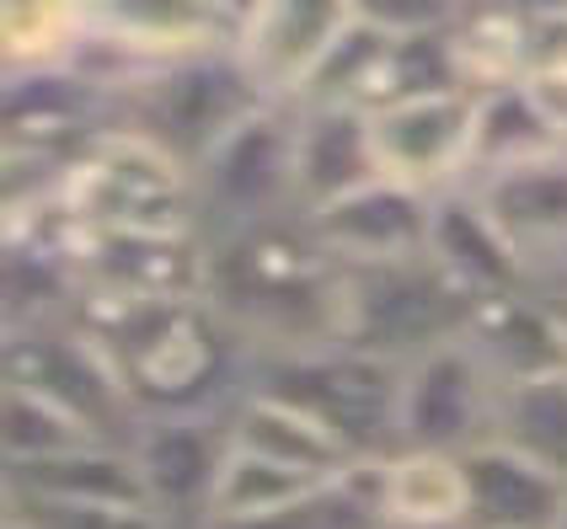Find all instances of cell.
I'll return each instance as SVG.
<instances>
[{"label":"cell","instance_id":"5b68a950","mask_svg":"<svg viewBox=\"0 0 567 529\" xmlns=\"http://www.w3.org/2000/svg\"><path fill=\"white\" fill-rule=\"evenodd\" d=\"M198 236H230L262 219L300 215L295 198V107L268 102L193 166Z\"/></svg>","mask_w":567,"mask_h":529},{"label":"cell","instance_id":"4316f807","mask_svg":"<svg viewBox=\"0 0 567 529\" xmlns=\"http://www.w3.org/2000/svg\"><path fill=\"white\" fill-rule=\"evenodd\" d=\"M525 86H530V96L540 102L546 124L557 128V139L567 145V64H557V70H536V75H525Z\"/></svg>","mask_w":567,"mask_h":529},{"label":"cell","instance_id":"ffe728a7","mask_svg":"<svg viewBox=\"0 0 567 529\" xmlns=\"http://www.w3.org/2000/svg\"><path fill=\"white\" fill-rule=\"evenodd\" d=\"M204 529H391L380 502V460L343 470L295 502L262 508L247 519H209Z\"/></svg>","mask_w":567,"mask_h":529},{"label":"cell","instance_id":"d4e9b609","mask_svg":"<svg viewBox=\"0 0 567 529\" xmlns=\"http://www.w3.org/2000/svg\"><path fill=\"white\" fill-rule=\"evenodd\" d=\"M6 529H177L156 508H113V502H60L6 487Z\"/></svg>","mask_w":567,"mask_h":529},{"label":"cell","instance_id":"44dd1931","mask_svg":"<svg viewBox=\"0 0 567 529\" xmlns=\"http://www.w3.org/2000/svg\"><path fill=\"white\" fill-rule=\"evenodd\" d=\"M546 151H567V145L557 139V128L546 124V113H540V102L530 96L525 81L476 96V139L466 183H482V177L519 166V160H536Z\"/></svg>","mask_w":567,"mask_h":529},{"label":"cell","instance_id":"ac0fdd59","mask_svg":"<svg viewBox=\"0 0 567 529\" xmlns=\"http://www.w3.org/2000/svg\"><path fill=\"white\" fill-rule=\"evenodd\" d=\"M429 251L461 283H472L476 294H508L519 289V262L514 247L498 230V219L487 215V204L472 187H444L434 193V230H429Z\"/></svg>","mask_w":567,"mask_h":529},{"label":"cell","instance_id":"5bb4252c","mask_svg":"<svg viewBox=\"0 0 567 529\" xmlns=\"http://www.w3.org/2000/svg\"><path fill=\"white\" fill-rule=\"evenodd\" d=\"M375 134L364 107H295V198L300 215L327 209L353 187L375 183Z\"/></svg>","mask_w":567,"mask_h":529},{"label":"cell","instance_id":"2e32d148","mask_svg":"<svg viewBox=\"0 0 567 529\" xmlns=\"http://www.w3.org/2000/svg\"><path fill=\"white\" fill-rule=\"evenodd\" d=\"M230 444L268 455L279 466L311 470V476H343V470L364 466L321 417H311L306 406H295L279 391H262V385H247V396L230 406Z\"/></svg>","mask_w":567,"mask_h":529},{"label":"cell","instance_id":"e0dca14e","mask_svg":"<svg viewBox=\"0 0 567 529\" xmlns=\"http://www.w3.org/2000/svg\"><path fill=\"white\" fill-rule=\"evenodd\" d=\"M6 487L11 492H32V498H60V502L156 508L128 444H75L64 455H43V460H11L6 466Z\"/></svg>","mask_w":567,"mask_h":529},{"label":"cell","instance_id":"7c38bea8","mask_svg":"<svg viewBox=\"0 0 567 529\" xmlns=\"http://www.w3.org/2000/svg\"><path fill=\"white\" fill-rule=\"evenodd\" d=\"M348 28H353L348 0H262L241 32V54L274 102H295Z\"/></svg>","mask_w":567,"mask_h":529},{"label":"cell","instance_id":"ba28073f","mask_svg":"<svg viewBox=\"0 0 567 529\" xmlns=\"http://www.w3.org/2000/svg\"><path fill=\"white\" fill-rule=\"evenodd\" d=\"M380 177L412 183L423 193L466 183L476 139V96L472 92H417L380 102L370 113Z\"/></svg>","mask_w":567,"mask_h":529},{"label":"cell","instance_id":"603a6c76","mask_svg":"<svg viewBox=\"0 0 567 529\" xmlns=\"http://www.w3.org/2000/svg\"><path fill=\"white\" fill-rule=\"evenodd\" d=\"M321 481H332V476H311V470L279 466V460H268V455H252V449H236V444H230L220 487H215V502H209V519H247V514H262V508L306 498ZM209 519H204V525H209Z\"/></svg>","mask_w":567,"mask_h":529},{"label":"cell","instance_id":"3957f363","mask_svg":"<svg viewBox=\"0 0 567 529\" xmlns=\"http://www.w3.org/2000/svg\"><path fill=\"white\" fill-rule=\"evenodd\" d=\"M476 305L482 294L455 279L434 251L396 257V262H364V268H348L343 348H359L370 359L408 370L412 359L466 338Z\"/></svg>","mask_w":567,"mask_h":529},{"label":"cell","instance_id":"8992f818","mask_svg":"<svg viewBox=\"0 0 567 529\" xmlns=\"http://www.w3.org/2000/svg\"><path fill=\"white\" fill-rule=\"evenodd\" d=\"M6 380H17L38 396H49L54 406H64L102 444H134L140 423H145V412L134 406L118 364L75 326V315L6 326Z\"/></svg>","mask_w":567,"mask_h":529},{"label":"cell","instance_id":"6da1fadb","mask_svg":"<svg viewBox=\"0 0 567 529\" xmlns=\"http://www.w3.org/2000/svg\"><path fill=\"white\" fill-rule=\"evenodd\" d=\"M198 300L252 348V359H295L343 348L348 268L316 241L311 219L284 215L204 241Z\"/></svg>","mask_w":567,"mask_h":529},{"label":"cell","instance_id":"8fae6325","mask_svg":"<svg viewBox=\"0 0 567 529\" xmlns=\"http://www.w3.org/2000/svg\"><path fill=\"white\" fill-rule=\"evenodd\" d=\"M92 32L151 70L161 60L241 49L247 22L225 0H92Z\"/></svg>","mask_w":567,"mask_h":529},{"label":"cell","instance_id":"7a4b0ae2","mask_svg":"<svg viewBox=\"0 0 567 529\" xmlns=\"http://www.w3.org/2000/svg\"><path fill=\"white\" fill-rule=\"evenodd\" d=\"M268 102L274 96L262 92L247 54L215 49V54L161 60L140 70L124 92H113V124L151 134L161 151H172L193 172L230 128L247 124Z\"/></svg>","mask_w":567,"mask_h":529},{"label":"cell","instance_id":"484cf974","mask_svg":"<svg viewBox=\"0 0 567 529\" xmlns=\"http://www.w3.org/2000/svg\"><path fill=\"white\" fill-rule=\"evenodd\" d=\"M353 22L385 32V38H423V32L455 28L461 0H348Z\"/></svg>","mask_w":567,"mask_h":529},{"label":"cell","instance_id":"7402d4cb","mask_svg":"<svg viewBox=\"0 0 567 529\" xmlns=\"http://www.w3.org/2000/svg\"><path fill=\"white\" fill-rule=\"evenodd\" d=\"M493 438L519 449V455H530L536 466L567 476V370L504 385Z\"/></svg>","mask_w":567,"mask_h":529},{"label":"cell","instance_id":"83f0119b","mask_svg":"<svg viewBox=\"0 0 567 529\" xmlns=\"http://www.w3.org/2000/svg\"><path fill=\"white\" fill-rule=\"evenodd\" d=\"M557 529H567V508H563V519H557Z\"/></svg>","mask_w":567,"mask_h":529},{"label":"cell","instance_id":"4fadbf2b","mask_svg":"<svg viewBox=\"0 0 567 529\" xmlns=\"http://www.w3.org/2000/svg\"><path fill=\"white\" fill-rule=\"evenodd\" d=\"M466 466V525L461 529H557L567 508V476L530 455L482 438L461 455Z\"/></svg>","mask_w":567,"mask_h":529},{"label":"cell","instance_id":"9a60e30c","mask_svg":"<svg viewBox=\"0 0 567 529\" xmlns=\"http://www.w3.org/2000/svg\"><path fill=\"white\" fill-rule=\"evenodd\" d=\"M466 343L482 353V364L498 374V385H519V380H540V374L567 370V338L546 300L508 289V294H487L476 305Z\"/></svg>","mask_w":567,"mask_h":529},{"label":"cell","instance_id":"30bf717a","mask_svg":"<svg viewBox=\"0 0 567 529\" xmlns=\"http://www.w3.org/2000/svg\"><path fill=\"white\" fill-rule=\"evenodd\" d=\"M311 230L316 241L332 251L343 268H364V262H396V257H417L429 251V230H434V193L396 177H375V183L353 187L343 198H332L327 209H316Z\"/></svg>","mask_w":567,"mask_h":529},{"label":"cell","instance_id":"cb8c5ba5","mask_svg":"<svg viewBox=\"0 0 567 529\" xmlns=\"http://www.w3.org/2000/svg\"><path fill=\"white\" fill-rule=\"evenodd\" d=\"M0 444H6V466L11 460H43V455H64L75 444H102V438L75 423L64 406H54L49 396H38L28 385L6 380V428H0Z\"/></svg>","mask_w":567,"mask_h":529},{"label":"cell","instance_id":"277c9868","mask_svg":"<svg viewBox=\"0 0 567 529\" xmlns=\"http://www.w3.org/2000/svg\"><path fill=\"white\" fill-rule=\"evenodd\" d=\"M252 385L306 406L359 460H385L402 449V434H396L402 364L370 359L359 348H321V353H295V359H257Z\"/></svg>","mask_w":567,"mask_h":529},{"label":"cell","instance_id":"52a82bcc","mask_svg":"<svg viewBox=\"0 0 567 529\" xmlns=\"http://www.w3.org/2000/svg\"><path fill=\"white\" fill-rule=\"evenodd\" d=\"M498 374L482 364L466 338L412 359L402 370V402H396V434L402 449H450L466 455L472 444L493 438L498 417Z\"/></svg>","mask_w":567,"mask_h":529},{"label":"cell","instance_id":"d6986e66","mask_svg":"<svg viewBox=\"0 0 567 529\" xmlns=\"http://www.w3.org/2000/svg\"><path fill=\"white\" fill-rule=\"evenodd\" d=\"M380 502L391 529L466 525V466L450 449H396L380 460Z\"/></svg>","mask_w":567,"mask_h":529},{"label":"cell","instance_id":"9c48e42d","mask_svg":"<svg viewBox=\"0 0 567 529\" xmlns=\"http://www.w3.org/2000/svg\"><path fill=\"white\" fill-rule=\"evenodd\" d=\"M128 449L140 460L156 514H166L177 529H204L230 455V417H145Z\"/></svg>","mask_w":567,"mask_h":529}]
</instances>
